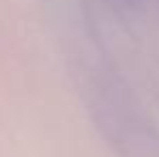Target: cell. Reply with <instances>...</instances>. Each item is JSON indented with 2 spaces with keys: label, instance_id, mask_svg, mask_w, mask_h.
<instances>
[{
  "label": "cell",
  "instance_id": "obj_1",
  "mask_svg": "<svg viewBox=\"0 0 159 157\" xmlns=\"http://www.w3.org/2000/svg\"><path fill=\"white\" fill-rule=\"evenodd\" d=\"M120 2H123V4H135L138 0H120Z\"/></svg>",
  "mask_w": 159,
  "mask_h": 157
}]
</instances>
